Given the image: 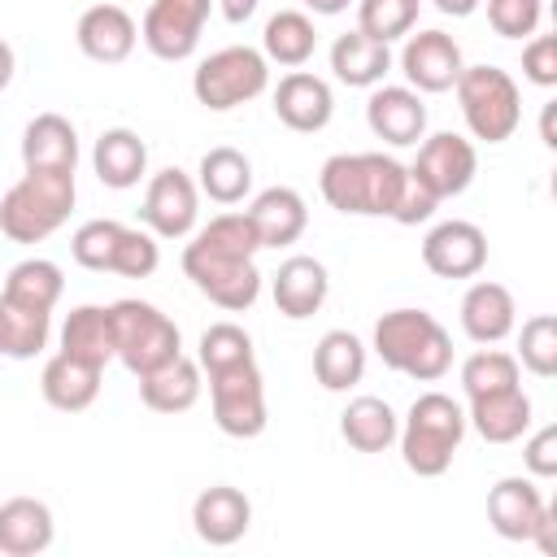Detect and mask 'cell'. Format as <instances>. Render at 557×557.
<instances>
[{"label":"cell","instance_id":"cell-1","mask_svg":"<svg viewBox=\"0 0 557 557\" xmlns=\"http://www.w3.org/2000/svg\"><path fill=\"white\" fill-rule=\"evenodd\" d=\"M409 170L387 152H335L318 170V191L331 209L357 218H392Z\"/></svg>","mask_w":557,"mask_h":557},{"label":"cell","instance_id":"cell-2","mask_svg":"<svg viewBox=\"0 0 557 557\" xmlns=\"http://www.w3.org/2000/svg\"><path fill=\"white\" fill-rule=\"evenodd\" d=\"M370 348L387 370L413 383H435L453 370V335L426 309H387L374 322Z\"/></svg>","mask_w":557,"mask_h":557},{"label":"cell","instance_id":"cell-3","mask_svg":"<svg viewBox=\"0 0 557 557\" xmlns=\"http://www.w3.org/2000/svg\"><path fill=\"white\" fill-rule=\"evenodd\" d=\"M466 431H470L466 426V409L448 392H422L409 405V413H405V422L396 431V444H400L405 466L418 479H440L453 466Z\"/></svg>","mask_w":557,"mask_h":557},{"label":"cell","instance_id":"cell-4","mask_svg":"<svg viewBox=\"0 0 557 557\" xmlns=\"http://www.w3.org/2000/svg\"><path fill=\"white\" fill-rule=\"evenodd\" d=\"M74 196V170H26L0 196V231L13 244H39L70 222Z\"/></svg>","mask_w":557,"mask_h":557},{"label":"cell","instance_id":"cell-5","mask_svg":"<svg viewBox=\"0 0 557 557\" xmlns=\"http://www.w3.org/2000/svg\"><path fill=\"white\" fill-rule=\"evenodd\" d=\"M466 131L479 144H505L522 122V91L500 65H466L453 83Z\"/></svg>","mask_w":557,"mask_h":557},{"label":"cell","instance_id":"cell-6","mask_svg":"<svg viewBox=\"0 0 557 557\" xmlns=\"http://www.w3.org/2000/svg\"><path fill=\"white\" fill-rule=\"evenodd\" d=\"M109 313H113V357L135 379L157 370V366H165V361H174L183 352V335H178L174 318L161 313L157 305L126 296V300H113Z\"/></svg>","mask_w":557,"mask_h":557},{"label":"cell","instance_id":"cell-7","mask_svg":"<svg viewBox=\"0 0 557 557\" xmlns=\"http://www.w3.org/2000/svg\"><path fill=\"white\" fill-rule=\"evenodd\" d=\"M265 87H270V61L261 57V48H248V44L209 52L191 74V96L209 113L239 109V104L257 100Z\"/></svg>","mask_w":557,"mask_h":557},{"label":"cell","instance_id":"cell-8","mask_svg":"<svg viewBox=\"0 0 557 557\" xmlns=\"http://www.w3.org/2000/svg\"><path fill=\"white\" fill-rule=\"evenodd\" d=\"M183 274L196 283L200 296H209L226 313H244L261 296V270L252 257H222L200 244L183 248Z\"/></svg>","mask_w":557,"mask_h":557},{"label":"cell","instance_id":"cell-9","mask_svg":"<svg viewBox=\"0 0 557 557\" xmlns=\"http://www.w3.org/2000/svg\"><path fill=\"white\" fill-rule=\"evenodd\" d=\"M209 405H213V422H218L222 435L257 440L265 431V422H270L265 383H261L257 361H244V366L209 374Z\"/></svg>","mask_w":557,"mask_h":557},{"label":"cell","instance_id":"cell-10","mask_svg":"<svg viewBox=\"0 0 557 557\" xmlns=\"http://www.w3.org/2000/svg\"><path fill=\"white\" fill-rule=\"evenodd\" d=\"M409 174L435 196V200H453L461 196L474 174H479V152L466 135L457 131H435V135H422L418 139V157L409 165Z\"/></svg>","mask_w":557,"mask_h":557},{"label":"cell","instance_id":"cell-11","mask_svg":"<svg viewBox=\"0 0 557 557\" xmlns=\"http://www.w3.org/2000/svg\"><path fill=\"white\" fill-rule=\"evenodd\" d=\"M139 222L157 235V239H183L196 231L200 222V187L187 170L165 165L148 178L144 187V205H139Z\"/></svg>","mask_w":557,"mask_h":557},{"label":"cell","instance_id":"cell-12","mask_svg":"<svg viewBox=\"0 0 557 557\" xmlns=\"http://www.w3.org/2000/svg\"><path fill=\"white\" fill-rule=\"evenodd\" d=\"M213 0H152L139 22V39L161 61H187L200 48Z\"/></svg>","mask_w":557,"mask_h":557},{"label":"cell","instance_id":"cell-13","mask_svg":"<svg viewBox=\"0 0 557 557\" xmlns=\"http://www.w3.org/2000/svg\"><path fill=\"white\" fill-rule=\"evenodd\" d=\"M466 70L461 61V44L448 30H409L405 48H400V74L418 96H440L453 91L457 74Z\"/></svg>","mask_w":557,"mask_h":557},{"label":"cell","instance_id":"cell-14","mask_svg":"<svg viewBox=\"0 0 557 557\" xmlns=\"http://www.w3.org/2000/svg\"><path fill=\"white\" fill-rule=\"evenodd\" d=\"M422 265L435 278H474L487 265V235L466 218L435 222L422 239Z\"/></svg>","mask_w":557,"mask_h":557},{"label":"cell","instance_id":"cell-15","mask_svg":"<svg viewBox=\"0 0 557 557\" xmlns=\"http://www.w3.org/2000/svg\"><path fill=\"white\" fill-rule=\"evenodd\" d=\"M366 126L374 131V139L392 148H413L426 135V104L409 83L405 87L379 83L370 87V100H366Z\"/></svg>","mask_w":557,"mask_h":557},{"label":"cell","instance_id":"cell-16","mask_svg":"<svg viewBox=\"0 0 557 557\" xmlns=\"http://www.w3.org/2000/svg\"><path fill=\"white\" fill-rule=\"evenodd\" d=\"M74 44L87 61H100V65H117L135 52L139 44V22L122 9V4H91L78 13L74 22Z\"/></svg>","mask_w":557,"mask_h":557},{"label":"cell","instance_id":"cell-17","mask_svg":"<svg viewBox=\"0 0 557 557\" xmlns=\"http://www.w3.org/2000/svg\"><path fill=\"white\" fill-rule=\"evenodd\" d=\"M274 113L287 131L313 135L335 117V91L326 78H318L309 70H287L274 87Z\"/></svg>","mask_w":557,"mask_h":557},{"label":"cell","instance_id":"cell-18","mask_svg":"<svg viewBox=\"0 0 557 557\" xmlns=\"http://www.w3.org/2000/svg\"><path fill=\"white\" fill-rule=\"evenodd\" d=\"M544 509H548L544 492L535 487V479H522V474H505L487 492V522L500 540H513V544H531V531L544 518Z\"/></svg>","mask_w":557,"mask_h":557},{"label":"cell","instance_id":"cell-19","mask_svg":"<svg viewBox=\"0 0 557 557\" xmlns=\"http://www.w3.org/2000/svg\"><path fill=\"white\" fill-rule=\"evenodd\" d=\"M191 527H196V535H200L205 544L231 548V544H239V540L248 535V527H252V500H248L239 487H231V483H213V487H205V492L191 500Z\"/></svg>","mask_w":557,"mask_h":557},{"label":"cell","instance_id":"cell-20","mask_svg":"<svg viewBox=\"0 0 557 557\" xmlns=\"http://www.w3.org/2000/svg\"><path fill=\"white\" fill-rule=\"evenodd\" d=\"M326 292H331L326 265H322L318 257H305V252L287 257V261L274 270V278H270L274 309H278L283 318H292V322L313 318V313L326 305Z\"/></svg>","mask_w":557,"mask_h":557},{"label":"cell","instance_id":"cell-21","mask_svg":"<svg viewBox=\"0 0 557 557\" xmlns=\"http://www.w3.org/2000/svg\"><path fill=\"white\" fill-rule=\"evenodd\" d=\"M531 396L518 387H500V392H487V396H470L466 400V426L479 431V440L487 444H513L531 431Z\"/></svg>","mask_w":557,"mask_h":557},{"label":"cell","instance_id":"cell-22","mask_svg":"<svg viewBox=\"0 0 557 557\" xmlns=\"http://www.w3.org/2000/svg\"><path fill=\"white\" fill-rule=\"evenodd\" d=\"M513 326H518V305H513V292L505 283L479 278V283L466 287V296H461V331H466V339L500 344L505 335H513Z\"/></svg>","mask_w":557,"mask_h":557},{"label":"cell","instance_id":"cell-23","mask_svg":"<svg viewBox=\"0 0 557 557\" xmlns=\"http://www.w3.org/2000/svg\"><path fill=\"white\" fill-rule=\"evenodd\" d=\"M244 213H248L261 248H287L309 226V209H305V196L296 187H265L252 196V205Z\"/></svg>","mask_w":557,"mask_h":557},{"label":"cell","instance_id":"cell-24","mask_svg":"<svg viewBox=\"0 0 557 557\" xmlns=\"http://www.w3.org/2000/svg\"><path fill=\"white\" fill-rule=\"evenodd\" d=\"M57 522L52 509L35 496H13L0 505V553L4 557H39L52 548Z\"/></svg>","mask_w":557,"mask_h":557},{"label":"cell","instance_id":"cell-25","mask_svg":"<svg viewBox=\"0 0 557 557\" xmlns=\"http://www.w3.org/2000/svg\"><path fill=\"white\" fill-rule=\"evenodd\" d=\"M91 170H96V178L104 187L126 191V187H135L148 174V144L131 126H109L91 144Z\"/></svg>","mask_w":557,"mask_h":557},{"label":"cell","instance_id":"cell-26","mask_svg":"<svg viewBox=\"0 0 557 557\" xmlns=\"http://www.w3.org/2000/svg\"><path fill=\"white\" fill-rule=\"evenodd\" d=\"M26 170H78V131L61 113H35L22 131Z\"/></svg>","mask_w":557,"mask_h":557},{"label":"cell","instance_id":"cell-27","mask_svg":"<svg viewBox=\"0 0 557 557\" xmlns=\"http://www.w3.org/2000/svg\"><path fill=\"white\" fill-rule=\"evenodd\" d=\"M200 387H205V370L196 366V357H183V352L139 374V400L152 413H187L200 400Z\"/></svg>","mask_w":557,"mask_h":557},{"label":"cell","instance_id":"cell-28","mask_svg":"<svg viewBox=\"0 0 557 557\" xmlns=\"http://www.w3.org/2000/svg\"><path fill=\"white\" fill-rule=\"evenodd\" d=\"M57 352L104 370L113 361V313H109V305H78V309H70L65 322H61V348Z\"/></svg>","mask_w":557,"mask_h":557},{"label":"cell","instance_id":"cell-29","mask_svg":"<svg viewBox=\"0 0 557 557\" xmlns=\"http://www.w3.org/2000/svg\"><path fill=\"white\" fill-rule=\"evenodd\" d=\"M100 379H104V370H96V366H87V361H74V357H65V352H57V357L44 361L39 392H44V400H48L52 409H61V413H83L87 405H96V396H100Z\"/></svg>","mask_w":557,"mask_h":557},{"label":"cell","instance_id":"cell-30","mask_svg":"<svg viewBox=\"0 0 557 557\" xmlns=\"http://www.w3.org/2000/svg\"><path fill=\"white\" fill-rule=\"evenodd\" d=\"M331 70L344 87H379L392 70V48L361 30H344L331 44Z\"/></svg>","mask_w":557,"mask_h":557},{"label":"cell","instance_id":"cell-31","mask_svg":"<svg viewBox=\"0 0 557 557\" xmlns=\"http://www.w3.org/2000/svg\"><path fill=\"white\" fill-rule=\"evenodd\" d=\"M400 418L383 396H352L339 413V435L357 453H383L396 444Z\"/></svg>","mask_w":557,"mask_h":557},{"label":"cell","instance_id":"cell-32","mask_svg":"<svg viewBox=\"0 0 557 557\" xmlns=\"http://www.w3.org/2000/svg\"><path fill=\"white\" fill-rule=\"evenodd\" d=\"M313 48H318V30L305 9H278L261 30V57L283 70H300L313 57Z\"/></svg>","mask_w":557,"mask_h":557},{"label":"cell","instance_id":"cell-33","mask_svg":"<svg viewBox=\"0 0 557 557\" xmlns=\"http://www.w3.org/2000/svg\"><path fill=\"white\" fill-rule=\"evenodd\" d=\"M361 374H366V344L344 326L326 331L313 348V379L326 392H348L361 383Z\"/></svg>","mask_w":557,"mask_h":557},{"label":"cell","instance_id":"cell-34","mask_svg":"<svg viewBox=\"0 0 557 557\" xmlns=\"http://www.w3.org/2000/svg\"><path fill=\"white\" fill-rule=\"evenodd\" d=\"M196 187L213 205H239L252 191V161L239 148H209L196 165Z\"/></svg>","mask_w":557,"mask_h":557},{"label":"cell","instance_id":"cell-35","mask_svg":"<svg viewBox=\"0 0 557 557\" xmlns=\"http://www.w3.org/2000/svg\"><path fill=\"white\" fill-rule=\"evenodd\" d=\"M61 292H65V274H61V265L48 261V257H26V261H17V265L4 274V287H0L4 300L22 305V309H44V313L57 309Z\"/></svg>","mask_w":557,"mask_h":557},{"label":"cell","instance_id":"cell-36","mask_svg":"<svg viewBox=\"0 0 557 557\" xmlns=\"http://www.w3.org/2000/svg\"><path fill=\"white\" fill-rule=\"evenodd\" d=\"M0 309H4V357H13V361L39 357L48 348V335H52V313L22 309L4 296H0Z\"/></svg>","mask_w":557,"mask_h":557},{"label":"cell","instance_id":"cell-37","mask_svg":"<svg viewBox=\"0 0 557 557\" xmlns=\"http://www.w3.org/2000/svg\"><path fill=\"white\" fill-rule=\"evenodd\" d=\"M244 361H257L252 357V335L235 322H213L200 331V344H196V366L205 374H218V370H231V366H244Z\"/></svg>","mask_w":557,"mask_h":557},{"label":"cell","instance_id":"cell-38","mask_svg":"<svg viewBox=\"0 0 557 557\" xmlns=\"http://www.w3.org/2000/svg\"><path fill=\"white\" fill-rule=\"evenodd\" d=\"M500 387H518V357L513 352L483 344L479 352H470L461 361V392H466V400L500 392Z\"/></svg>","mask_w":557,"mask_h":557},{"label":"cell","instance_id":"cell-39","mask_svg":"<svg viewBox=\"0 0 557 557\" xmlns=\"http://www.w3.org/2000/svg\"><path fill=\"white\" fill-rule=\"evenodd\" d=\"M418 9L422 0H357V30L379 44H396L418 26Z\"/></svg>","mask_w":557,"mask_h":557},{"label":"cell","instance_id":"cell-40","mask_svg":"<svg viewBox=\"0 0 557 557\" xmlns=\"http://www.w3.org/2000/svg\"><path fill=\"white\" fill-rule=\"evenodd\" d=\"M191 244H200L209 252H222V257H257V248H261L248 213H218V218H209L191 235Z\"/></svg>","mask_w":557,"mask_h":557},{"label":"cell","instance_id":"cell-41","mask_svg":"<svg viewBox=\"0 0 557 557\" xmlns=\"http://www.w3.org/2000/svg\"><path fill=\"white\" fill-rule=\"evenodd\" d=\"M518 366H527L535 379H553L557 374V318L553 313H535L522 322L518 331Z\"/></svg>","mask_w":557,"mask_h":557},{"label":"cell","instance_id":"cell-42","mask_svg":"<svg viewBox=\"0 0 557 557\" xmlns=\"http://www.w3.org/2000/svg\"><path fill=\"white\" fill-rule=\"evenodd\" d=\"M157 265H161V244H157V235H152L148 226H122V231H117V244H113L109 274L148 278Z\"/></svg>","mask_w":557,"mask_h":557},{"label":"cell","instance_id":"cell-43","mask_svg":"<svg viewBox=\"0 0 557 557\" xmlns=\"http://www.w3.org/2000/svg\"><path fill=\"white\" fill-rule=\"evenodd\" d=\"M117 231H122V222H113V218H91V222H83V226L74 231V239H70V257H74L83 270H109Z\"/></svg>","mask_w":557,"mask_h":557},{"label":"cell","instance_id":"cell-44","mask_svg":"<svg viewBox=\"0 0 557 557\" xmlns=\"http://www.w3.org/2000/svg\"><path fill=\"white\" fill-rule=\"evenodd\" d=\"M487 4V26L500 39H531L544 17V0H483Z\"/></svg>","mask_w":557,"mask_h":557},{"label":"cell","instance_id":"cell-45","mask_svg":"<svg viewBox=\"0 0 557 557\" xmlns=\"http://www.w3.org/2000/svg\"><path fill=\"white\" fill-rule=\"evenodd\" d=\"M522 74L535 87H557V35H531L522 44Z\"/></svg>","mask_w":557,"mask_h":557},{"label":"cell","instance_id":"cell-46","mask_svg":"<svg viewBox=\"0 0 557 557\" xmlns=\"http://www.w3.org/2000/svg\"><path fill=\"white\" fill-rule=\"evenodd\" d=\"M522 466H527L531 479H553V474H557V426H553V422H544L540 431L527 435V444H522Z\"/></svg>","mask_w":557,"mask_h":557},{"label":"cell","instance_id":"cell-47","mask_svg":"<svg viewBox=\"0 0 557 557\" xmlns=\"http://www.w3.org/2000/svg\"><path fill=\"white\" fill-rule=\"evenodd\" d=\"M405 170H409V165H405ZM435 209H440V200L409 174L405 187H400V200H396V209H392V222H400V226H418V222H426Z\"/></svg>","mask_w":557,"mask_h":557},{"label":"cell","instance_id":"cell-48","mask_svg":"<svg viewBox=\"0 0 557 557\" xmlns=\"http://www.w3.org/2000/svg\"><path fill=\"white\" fill-rule=\"evenodd\" d=\"M213 4L222 9V17H226V22H235V26H239V22H248V17L257 13V4H261V0H213Z\"/></svg>","mask_w":557,"mask_h":557},{"label":"cell","instance_id":"cell-49","mask_svg":"<svg viewBox=\"0 0 557 557\" xmlns=\"http://www.w3.org/2000/svg\"><path fill=\"white\" fill-rule=\"evenodd\" d=\"M431 4H435L444 17H470V13H474L483 0H431Z\"/></svg>","mask_w":557,"mask_h":557},{"label":"cell","instance_id":"cell-50","mask_svg":"<svg viewBox=\"0 0 557 557\" xmlns=\"http://www.w3.org/2000/svg\"><path fill=\"white\" fill-rule=\"evenodd\" d=\"M309 13H322V17H335V13H344L348 4H357V0H300Z\"/></svg>","mask_w":557,"mask_h":557},{"label":"cell","instance_id":"cell-51","mask_svg":"<svg viewBox=\"0 0 557 557\" xmlns=\"http://www.w3.org/2000/svg\"><path fill=\"white\" fill-rule=\"evenodd\" d=\"M13 70H17V57H13V48L0 39V91L13 83Z\"/></svg>","mask_w":557,"mask_h":557},{"label":"cell","instance_id":"cell-52","mask_svg":"<svg viewBox=\"0 0 557 557\" xmlns=\"http://www.w3.org/2000/svg\"><path fill=\"white\" fill-rule=\"evenodd\" d=\"M540 135H544V144L553 148L557 139H553V104H544V122H540Z\"/></svg>","mask_w":557,"mask_h":557},{"label":"cell","instance_id":"cell-53","mask_svg":"<svg viewBox=\"0 0 557 557\" xmlns=\"http://www.w3.org/2000/svg\"><path fill=\"white\" fill-rule=\"evenodd\" d=\"M0 357H4V309H0Z\"/></svg>","mask_w":557,"mask_h":557}]
</instances>
